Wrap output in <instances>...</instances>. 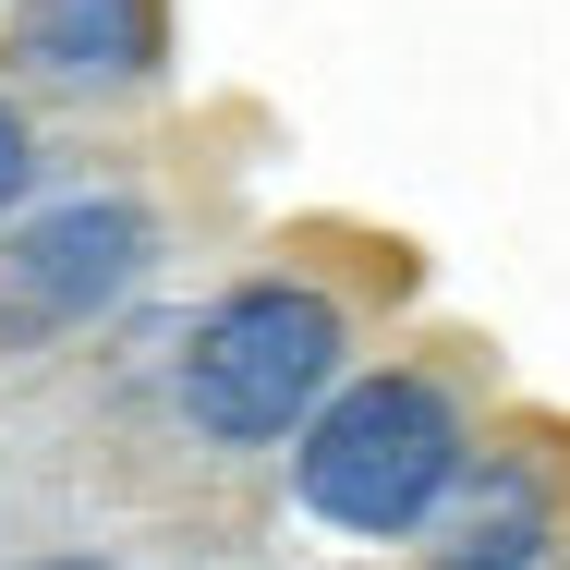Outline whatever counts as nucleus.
Instances as JSON below:
<instances>
[{
  "mask_svg": "<svg viewBox=\"0 0 570 570\" xmlns=\"http://www.w3.org/2000/svg\"><path fill=\"white\" fill-rule=\"evenodd\" d=\"M37 570H110V559H37Z\"/></svg>",
  "mask_w": 570,
  "mask_h": 570,
  "instance_id": "obj_6",
  "label": "nucleus"
},
{
  "mask_svg": "<svg viewBox=\"0 0 570 570\" xmlns=\"http://www.w3.org/2000/svg\"><path fill=\"white\" fill-rule=\"evenodd\" d=\"M450 570H461V559H450Z\"/></svg>",
  "mask_w": 570,
  "mask_h": 570,
  "instance_id": "obj_7",
  "label": "nucleus"
},
{
  "mask_svg": "<svg viewBox=\"0 0 570 570\" xmlns=\"http://www.w3.org/2000/svg\"><path fill=\"white\" fill-rule=\"evenodd\" d=\"M158 0H24V61L49 86H134L158 73Z\"/></svg>",
  "mask_w": 570,
  "mask_h": 570,
  "instance_id": "obj_4",
  "label": "nucleus"
},
{
  "mask_svg": "<svg viewBox=\"0 0 570 570\" xmlns=\"http://www.w3.org/2000/svg\"><path fill=\"white\" fill-rule=\"evenodd\" d=\"M146 279V207L121 195H73L49 219H24L0 243V341H49V328H86L98 304H121Z\"/></svg>",
  "mask_w": 570,
  "mask_h": 570,
  "instance_id": "obj_3",
  "label": "nucleus"
},
{
  "mask_svg": "<svg viewBox=\"0 0 570 570\" xmlns=\"http://www.w3.org/2000/svg\"><path fill=\"white\" fill-rule=\"evenodd\" d=\"M461 401L438 376H352L341 401L304 413V450H292V485L316 522L341 534H413L438 498L461 485Z\"/></svg>",
  "mask_w": 570,
  "mask_h": 570,
  "instance_id": "obj_1",
  "label": "nucleus"
},
{
  "mask_svg": "<svg viewBox=\"0 0 570 570\" xmlns=\"http://www.w3.org/2000/svg\"><path fill=\"white\" fill-rule=\"evenodd\" d=\"M328 376H341V304L304 279H243L183 341V413L219 450H267L328 401Z\"/></svg>",
  "mask_w": 570,
  "mask_h": 570,
  "instance_id": "obj_2",
  "label": "nucleus"
},
{
  "mask_svg": "<svg viewBox=\"0 0 570 570\" xmlns=\"http://www.w3.org/2000/svg\"><path fill=\"white\" fill-rule=\"evenodd\" d=\"M24 170H37V134H24V110H12V98H0V207H12V195H24Z\"/></svg>",
  "mask_w": 570,
  "mask_h": 570,
  "instance_id": "obj_5",
  "label": "nucleus"
}]
</instances>
